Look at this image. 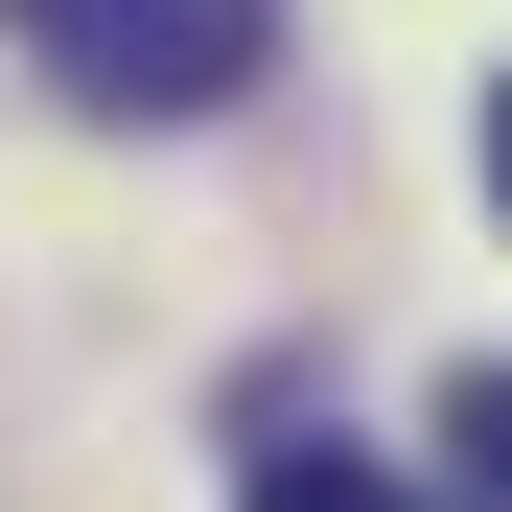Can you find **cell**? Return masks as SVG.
Wrapping results in <instances>:
<instances>
[{"mask_svg":"<svg viewBox=\"0 0 512 512\" xmlns=\"http://www.w3.org/2000/svg\"><path fill=\"white\" fill-rule=\"evenodd\" d=\"M256 512H419L396 466H350V443H280V466H256Z\"/></svg>","mask_w":512,"mask_h":512,"instance_id":"obj_3","label":"cell"},{"mask_svg":"<svg viewBox=\"0 0 512 512\" xmlns=\"http://www.w3.org/2000/svg\"><path fill=\"white\" fill-rule=\"evenodd\" d=\"M24 24L47 94H94V117H233L256 70H280V0H0Z\"/></svg>","mask_w":512,"mask_h":512,"instance_id":"obj_1","label":"cell"},{"mask_svg":"<svg viewBox=\"0 0 512 512\" xmlns=\"http://www.w3.org/2000/svg\"><path fill=\"white\" fill-rule=\"evenodd\" d=\"M443 466H466V512H512V350L443 373Z\"/></svg>","mask_w":512,"mask_h":512,"instance_id":"obj_2","label":"cell"},{"mask_svg":"<svg viewBox=\"0 0 512 512\" xmlns=\"http://www.w3.org/2000/svg\"><path fill=\"white\" fill-rule=\"evenodd\" d=\"M489 210H512V94H489Z\"/></svg>","mask_w":512,"mask_h":512,"instance_id":"obj_4","label":"cell"}]
</instances>
